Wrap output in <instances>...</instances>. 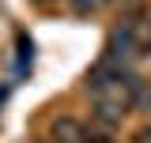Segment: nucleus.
<instances>
[{
    "label": "nucleus",
    "mask_w": 151,
    "mask_h": 143,
    "mask_svg": "<svg viewBox=\"0 0 151 143\" xmlns=\"http://www.w3.org/2000/svg\"><path fill=\"white\" fill-rule=\"evenodd\" d=\"M72 4H76V11H98L106 0H72Z\"/></svg>",
    "instance_id": "4"
},
{
    "label": "nucleus",
    "mask_w": 151,
    "mask_h": 143,
    "mask_svg": "<svg viewBox=\"0 0 151 143\" xmlns=\"http://www.w3.org/2000/svg\"><path fill=\"white\" fill-rule=\"evenodd\" d=\"M53 139L57 143H87V136H83V124L76 117H57L53 121Z\"/></svg>",
    "instance_id": "2"
},
{
    "label": "nucleus",
    "mask_w": 151,
    "mask_h": 143,
    "mask_svg": "<svg viewBox=\"0 0 151 143\" xmlns=\"http://www.w3.org/2000/svg\"><path fill=\"white\" fill-rule=\"evenodd\" d=\"M121 117H125V102H117V98H102L94 106V121H98L102 132H113V128L121 124Z\"/></svg>",
    "instance_id": "1"
},
{
    "label": "nucleus",
    "mask_w": 151,
    "mask_h": 143,
    "mask_svg": "<svg viewBox=\"0 0 151 143\" xmlns=\"http://www.w3.org/2000/svg\"><path fill=\"white\" fill-rule=\"evenodd\" d=\"M129 106H132V109H144V113H151V87H147V83H136V87L129 90Z\"/></svg>",
    "instance_id": "3"
},
{
    "label": "nucleus",
    "mask_w": 151,
    "mask_h": 143,
    "mask_svg": "<svg viewBox=\"0 0 151 143\" xmlns=\"http://www.w3.org/2000/svg\"><path fill=\"white\" fill-rule=\"evenodd\" d=\"M87 143H113V139H110V136H91Z\"/></svg>",
    "instance_id": "6"
},
{
    "label": "nucleus",
    "mask_w": 151,
    "mask_h": 143,
    "mask_svg": "<svg viewBox=\"0 0 151 143\" xmlns=\"http://www.w3.org/2000/svg\"><path fill=\"white\" fill-rule=\"evenodd\" d=\"M136 139H140V143H151V128H144V132H140Z\"/></svg>",
    "instance_id": "5"
}]
</instances>
